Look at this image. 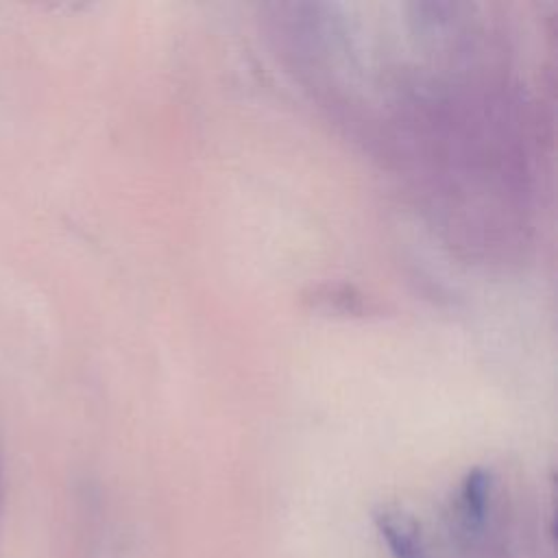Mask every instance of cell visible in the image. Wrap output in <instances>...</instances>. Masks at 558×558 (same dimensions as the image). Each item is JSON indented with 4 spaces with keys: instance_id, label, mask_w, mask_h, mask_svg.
<instances>
[{
    "instance_id": "1",
    "label": "cell",
    "mask_w": 558,
    "mask_h": 558,
    "mask_svg": "<svg viewBox=\"0 0 558 558\" xmlns=\"http://www.w3.org/2000/svg\"><path fill=\"white\" fill-rule=\"evenodd\" d=\"M375 525L392 558H423L421 536L412 519L397 512L379 510L375 512Z\"/></svg>"
},
{
    "instance_id": "2",
    "label": "cell",
    "mask_w": 558,
    "mask_h": 558,
    "mask_svg": "<svg viewBox=\"0 0 558 558\" xmlns=\"http://www.w3.org/2000/svg\"><path fill=\"white\" fill-rule=\"evenodd\" d=\"M488 504V477L484 471L466 475L462 486V508L471 523H482Z\"/></svg>"
}]
</instances>
